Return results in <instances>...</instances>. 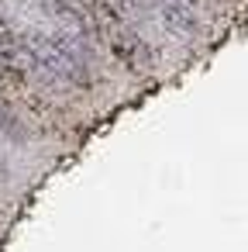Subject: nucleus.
Returning a JSON list of instances; mask_svg holds the SVG:
<instances>
[{
    "label": "nucleus",
    "mask_w": 248,
    "mask_h": 252,
    "mask_svg": "<svg viewBox=\"0 0 248 252\" xmlns=\"http://www.w3.org/2000/svg\"><path fill=\"white\" fill-rule=\"evenodd\" d=\"M0 138L14 149H21V152L31 149V142H35V131L28 128V121L18 114V107L7 97H0Z\"/></svg>",
    "instance_id": "3"
},
{
    "label": "nucleus",
    "mask_w": 248,
    "mask_h": 252,
    "mask_svg": "<svg viewBox=\"0 0 248 252\" xmlns=\"http://www.w3.org/2000/svg\"><path fill=\"white\" fill-rule=\"evenodd\" d=\"M14 180V169H11V159L0 152V183H11Z\"/></svg>",
    "instance_id": "4"
},
{
    "label": "nucleus",
    "mask_w": 248,
    "mask_h": 252,
    "mask_svg": "<svg viewBox=\"0 0 248 252\" xmlns=\"http://www.w3.org/2000/svg\"><path fill=\"white\" fill-rule=\"evenodd\" d=\"M31 32V80L59 83L80 94H93L97 76V49L76 38L66 28H28Z\"/></svg>",
    "instance_id": "1"
},
{
    "label": "nucleus",
    "mask_w": 248,
    "mask_h": 252,
    "mask_svg": "<svg viewBox=\"0 0 248 252\" xmlns=\"http://www.w3.org/2000/svg\"><path fill=\"white\" fill-rule=\"evenodd\" d=\"M155 18H159V28L186 45H196L207 38V18L200 11H193L186 0H155Z\"/></svg>",
    "instance_id": "2"
}]
</instances>
